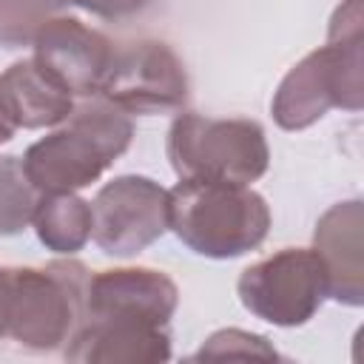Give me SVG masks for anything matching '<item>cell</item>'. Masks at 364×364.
I'll list each match as a JSON object with an SVG mask.
<instances>
[{"mask_svg": "<svg viewBox=\"0 0 364 364\" xmlns=\"http://www.w3.org/2000/svg\"><path fill=\"white\" fill-rule=\"evenodd\" d=\"M364 11L361 0H344L327 28V46L299 60L279 82L270 111L279 128L301 131L330 108L364 105Z\"/></svg>", "mask_w": 364, "mask_h": 364, "instance_id": "cell-1", "label": "cell"}, {"mask_svg": "<svg viewBox=\"0 0 364 364\" xmlns=\"http://www.w3.org/2000/svg\"><path fill=\"white\" fill-rule=\"evenodd\" d=\"M134 122L108 100L74 105L65 125L37 139L23 154L28 182L43 193H77L97 182L131 145Z\"/></svg>", "mask_w": 364, "mask_h": 364, "instance_id": "cell-2", "label": "cell"}, {"mask_svg": "<svg viewBox=\"0 0 364 364\" xmlns=\"http://www.w3.org/2000/svg\"><path fill=\"white\" fill-rule=\"evenodd\" d=\"M171 230L205 259H236L270 233V208L250 185L179 179L168 191Z\"/></svg>", "mask_w": 364, "mask_h": 364, "instance_id": "cell-3", "label": "cell"}, {"mask_svg": "<svg viewBox=\"0 0 364 364\" xmlns=\"http://www.w3.org/2000/svg\"><path fill=\"white\" fill-rule=\"evenodd\" d=\"M179 179L250 185L267 173L270 148L259 122L179 114L165 142Z\"/></svg>", "mask_w": 364, "mask_h": 364, "instance_id": "cell-4", "label": "cell"}, {"mask_svg": "<svg viewBox=\"0 0 364 364\" xmlns=\"http://www.w3.org/2000/svg\"><path fill=\"white\" fill-rule=\"evenodd\" d=\"M9 336L28 350H57L85 321L88 267L77 259H54L46 267H9Z\"/></svg>", "mask_w": 364, "mask_h": 364, "instance_id": "cell-5", "label": "cell"}, {"mask_svg": "<svg viewBox=\"0 0 364 364\" xmlns=\"http://www.w3.org/2000/svg\"><path fill=\"white\" fill-rule=\"evenodd\" d=\"M239 301L256 318L276 327L307 324L327 299L324 267L310 247H284L242 270Z\"/></svg>", "mask_w": 364, "mask_h": 364, "instance_id": "cell-6", "label": "cell"}, {"mask_svg": "<svg viewBox=\"0 0 364 364\" xmlns=\"http://www.w3.org/2000/svg\"><path fill=\"white\" fill-rule=\"evenodd\" d=\"M188 71L162 40H134L114 48L100 97L125 114H168L188 102Z\"/></svg>", "mask_w": 364, "mask_h": 364, "instance_id": "cell-7", "label": "cell"}, {"mask_svg": "<svg viewBox=\"0 0 364 364\" xmlns=\"http://www.w3.org/2000/svg\"><path fill=\"white\" fill-rule=\"evenodd\" d=\"M168 225V191L151 176H117L102 185L91 202V236L105 256H136L154 245Z\"/></svg>", "mask_w": 364, "mask_h": 364, "instance_id": "cell-8", "label": "cell"}, {"mask_svg": "<svg viewBox=\"0 0 364 364\" xmlns=\"http://www.w3.org/2000/svg\"><path fill=\"white\" fill-rule=\"evenodd\" d=\"M34 60L68 94L97 97L114 60V43L77 17L54 14L34 34Z\"/></svg>", "mask_w": 364, "mask_h": 364, "instance_id": "cell-9", "label": "cell"}, {"mask_svg": "<svg viewBox=\"0 0 364 364\" xmlns=\"http://www.w3.org/2000/svg\"><path fill=\"white\" fill-rule=\"evenodd\" d=\"M176 284L154 267L100 270L85 287V318H114L168 327L176 313Z\"/></svg>", "mask_w": 364, "mask_h": 364, "instance_id": "cell-10", "label": "cell"}, {"mask_svg": "<svg viewBox=\"0 0 364 364\" xmlns=\"http://www.w3.org/2000/svg\"><path fill=\"white\" fill-rule=\"evenodd\" d=\"M364 205L347 199L330 205L313 230V250L327 276V299L347 307L364 304Z\"/></svg>", "mask_w": 364, "mask_h": 364, "instance_id": "cell-11", "label": "cell"}, {"mask_svg": "<svg viewBox=\"0 0 364 364\" xmlns=\"http://www.w3.org/2000/svg\"><path fill=\"white\" fill-rule=\"evenodd\" d=\"M65 358L74 364H156L171 358L168 327L85 318L65 344Z\"/></svg>", "mask_w": 364, "mask_h": 364, "instance_id": "cell-12", "label": "cell"}, {"mask_svg": "<svg viewBox=\"0 0 364 364\" xmlns=\"http://www.w3.org/2000/svg\"><path fill=\"white\" fill-rule=\"evenodd\" d=\"M0 97L17 131L60 125L74 111V94L43 71L34 57L11 63L0 74Z\"/></svg>", "mask_w": 364, "mask_h": 364, "instance_id": "cell-13", "label": "cell"}, {"mask_svg": "<svg viewBox=\"0 0 364 364\" xmlns=\"http://www.w3.org/2000/svg\"><path fill=\"white\" fill-rule=\"evenodd\" d=\"M31 225L48 250L74 256L91 239V202L77 193H43Z\"/></svg>", "mask_w": 364, "mask_h": 364, "instance_id": "cell-14", "label": "cell"}, {"mask_svg": "<svg viewBox=\"0 0 364 364\" xmlns=\"http://www.w3.org/2000/svg\"><path fill=\"white\" fill-rule=\"evenodd\" d=\"M40 191L28 182L17 156H0V236L23 233L37 210Z\"/></svg>", "mask_w": 364, "mask_h": 364, "instance_id": "cell-15", "label": "cell"}, {"mask_svg": "<svg viewBox=\"0 0 364 364\" xmlns=\"http://www.w3.org/2000/svg\"><path fill=\"white\" fill-rule=\"evenodd\" d=\"M63 9V0H0V48H23L46 20Z\"/></svg>", "mask_w": 364, "mask_h": 364, "instance_id": "cell-16", "label": "cell"}, {"mask_svg": "<svg viewBox=\"0 0 364 364\" xmlns=\"http://www.w3.org/2000/svg\"><path fill=\"white\" fill-rule=\"evenodd\" d=\"M193 358H279V353L264 336L228 327L208 336V341H202Z\"/></svg>", "mask_w": 364, "mask_h": 364, "instance_id": "cell-17", "label": "cell"}, {"mask_svg": "<svg viewBox=\"0 0 364 364\" xmlns=\"http://www.w3.org/2000/svg\"><path fill=\"white\" fill-rule=\"evenodd\" d=\"M63 6H77L105 20H119V17H131L142 11L148 0H63Z\"/></svg>", "mask_w": 364, "mask_h": 364, "instance_id": "cell-18", "label": "cell"}, {"mask_svg": "<svg viewBox=\"0 0 364 364\" xmlns=\"http://www.w3.org/2000/svg\"><path fill=\"white\" fill-rule=\"evenodd\" d=\"M9 301H11V273L0 267V338L9 336Z\"/></svg>", "mask_w": 364, "mask_h": 364, "instance_id": "cell-19", "label": "cell"}, {"mask_svg": "<svg viewBox=\"0 0 364 364\" xmlns=\"http://www.w3.org/2000/svg\"><path fill=\"white\" fill-rule=\"evenodd\" d=\"M14 134H17V125L11 122V117H9L6 105H3V97H0V142H9Z\"/></svg>", "mask_w": 364, "mask_h": 364, "instance_id": "cell-20", "label": "cell"}]
</instances>
